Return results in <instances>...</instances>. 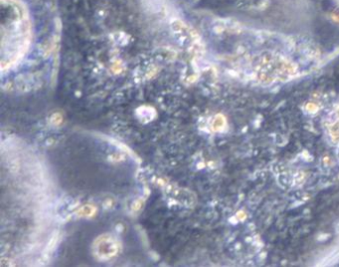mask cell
I'll use <instances>...</instances> for the list:
<instances>
[{
	"instance_id": "obj_1",
	"label": "cell",
	"mask_w": 339,
	"mask_h": 267,
	"mask_svg": "<svg viewBox=\"0 0 339 267\" xmlns=\"http://www.w3.org/2000/svg\"><path fill=\"white\" fill-rule=\"evenodd\" d=\"M337 231H339V225H338V227H337Z\"/></svg>"
}]
</instances>
